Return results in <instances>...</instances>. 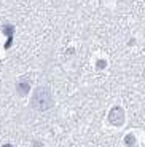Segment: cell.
Masks as SVG:
<instances>
[{
  "label": "cell",
  "mask_w": 145,
  "mask_h": 147,
  "mask_svg": "<svg viewBox=\"0 0 145 147\" xmlns=\"http://www.w3.org/2000/svg\"><path fill=\"white\" fill-rule=\"evenodd\" d=\"M30 104H32V107L35 110H40V112L51 109L54 101H53V94H51L50 86H38L35 90V93H34Z\"/></svg>",
  "instance_id": "obj_1"
},
{
  "label": "cell",
  "mask_w": 145,
  "mask_h": 147,
  "mask_svg": "<svg viewBox=\"0 0 145 147\" xmlns=\"http://www.w3.org/2000/svg\"><path fill=\"white\" fill-rule=\"evenodd\" d=\"M109 121L115 126H121L124 123V109L121 106L112 107V110L109 112Z\"/></svg>",
  "instance_id": "obj_2"
},
{
  "label": "cell",
  "mask_w": 145,
  "mask_h": 147,
  "mask_svg": "<svg viewBox=\"0 0 145 147\" xmlns=\"http://www.w3.org/2000/svg\"><path fill=\"white\" fill-rule=\"evenodd\" d=\"M124 144L126 146H129V147H132L136 144V138H134V134H128L126 138H124Z\"/></svg>",
  "instance_id": "obj_4"
},
{
  "label": "cell",
  "mask_w": 145,
  "mask_h": 147,
  "mask_svg": "<svg viewBox=\"0 0 145 147\" xmlns=\"http://www.w3.org/2000/svg\"><path fill=\"white\" fill-rule=\"evenodd\" d=\"M7 147H8V146H7ZM10 147H11V146H10Z\"/></svg>",
  "instance_id": "obj_6"
},
{
  "label": "cell",
  "mask_w": 145,
  "mask_h": 147,
  "mask_svg": "<svg viewBox=\"0 0 145 147\" xmlns=\"http://www.w3.org/2000/svg\"><path fill=\"white\" fill-rule=\"evenodd\" d=\"M16 90H18V94L19 96H24V94H27V93H29L30 83L27 80H22V82H19V83L16 85Z\"/></svg>",
  "instance_id": "obj_3"
},
{
  "label": "cell",
  "mask_w": 145,
  "mask_h": 147,
  "mask_svg": "<svg viewBox=\"0 0 145 147\" xmlns=\"http://www.w3.org/2000/svg\"><path fill=\"white\" fill-rule=\"evenodd\" d=\"M105 64H107L105 61H97V67H99V69H104V67H105Z\"/></svg>",
  "instance_id": "obj_5"
}]
</instances>
